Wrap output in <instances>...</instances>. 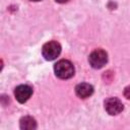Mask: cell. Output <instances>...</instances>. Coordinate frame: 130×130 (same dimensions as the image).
I'll list each match as a JSON object with an SVG mask.
<instances>
[{
    "mask_svg": "<svg viewBox=\"0 0 130 130\" xmlns=\"http://www.w3.org/2000/svg\"><path fill=\"white\" fill-rule=\"evenodd\" d=\"M54 71L57 77L61 79H68L74 75V66L69 60H59L54 65Z\"/></svg>",
    "mask_w": 130,
    "mask_h": 130,
    "instance_id": "obj_1",
    "label": "cell"
},
{
    "mask_svg": "<svg viewBox=\"0 0 130 130\" xmlns=\"http://www.w3.org/2000/svg\"><path fill=\"white\" fill-rule=\"evenodd\" d=\"M61 53V46L56 41H50L46 43L42 48V54L48 61L55 60Z\"/></svg>",
    "mask_w": 130,
    "mask_h": 130,
    "instance_id": "obj_2",
    "label": "cell"
},
{
    "mask_svg": "<svg viewBox=\"0 0 130 130\" xmlns=\"http://www.w3.org/2000/svg\"><path fill=\"white\" fill-rule=\"evenodd\" d=\"M88 62L91 65V67H93L95 69L102 68L108 62V55H107L106 51H104L102 49H96L90 53V55L88 57Z\"/></svg>",
    "mask_w": 130,
    "mask_h": 130,
    "instance_id": "obj_3",
    "label": "cell"
},
{
    "mask_svg": "<svg viewBox=\"0 0 130 130\" xmlns=\"http://www.w3.org/2000/svg\"><path fill=\"white\" fill-rule=\"evenodd\" d=\"M105 109L110 115H118L123 111V104L117 98H109L105 101Z\"/></svg>",
    "mask_w": 130,
    "mask_h": 130,
    "instance_id": "obj_4",
    "label": "cell"
},
{
    "mask_svg": "<svg viewBox=\"0 0 130 130\" xmlns=\"http://www.w3.org/2000/svg\"><path fill=\"white\" fill-rule=\"evenodd\" d=\"M32 94V89L30 86L26 85V84H21V85H18L15 89H14V95H15V99L23 104L25 103L29 98L30 95Z\"/></svg>",
    "mask_w": 130,
    "mask_h": 130,
    "instance_id": "obj_5",
    "label": "cell"
},
{
    "mask_svg": "<svg viewBox=\"0 0 130 130\" xmlns=\"http://www.w3.org/2000/svg\"><path fill=\"white\" fill-rule=\"evenodd\" d=\"M75 92H76L77 96H79L81 99H86L93 93V87L89 83L82 82V83H79L76 85Z\"/></svg>",
    "mask_w": 130,
    "mask_h": 130,
    "instance_id": "obj_6",
    "label": "cell"
},
{
    "mask_svg": "<svg viewBox=\"0 0 130 130\" xmlns=\"http://www.w3.org/2000/svg\"><path fill=\"white\" fill-rule=\"evenodd\" d=\"M20 128L24 130H32L37 128V122L32 117L25 116L20 119Z\"/></svg>",
    "mask_w": 130,
    "mask_h": 130,
    "instance_id": "obj_7",
    "label": "cell"
},
{
    "mask_svg": "<svg viewBox=\"0 0 130 130\" xmlns=\"http://www.w3.org/2000/svg\"><path fill=\"white\" fill-rule=\"evenodd\" d=\"M124 95H125L126 99L130 100V85L127 86V87H125V89H124Z\"/></svg>",
    "mask_w": 130,
    "mask_h": 130,
    "instance_id": "obj_8",
    "label": "cell"
},
{
    "mask_svg": "<svg viewBox=\"0 0 130 130\" xmlns=\"http://www.w3.org/2000/svg\"><path fill=\"white\" fill-rule=\"evenodd\" d=\"M56 2H58V3H65V2H67L68 0H55Z\"/></svg>",
    "mask_w": 130,
    "mask_h": 130,
    "instance_id": "obj_9",
    "label": "cell"
},
{
    "mask_svg": "<svg viewBox=\"0 0 130 130\" xmlns=\"http://www.w3.org/2000/svg\"><path fill=\"white\" fill-rule=\"evenodd\" d=\"M31 1H41V0H31Z\"/></svg>",
    "mask_w": 130,
    "mask_h": 130,
    "instance_id": "obj_10",
    "label": "cell"
}]
</instances>
